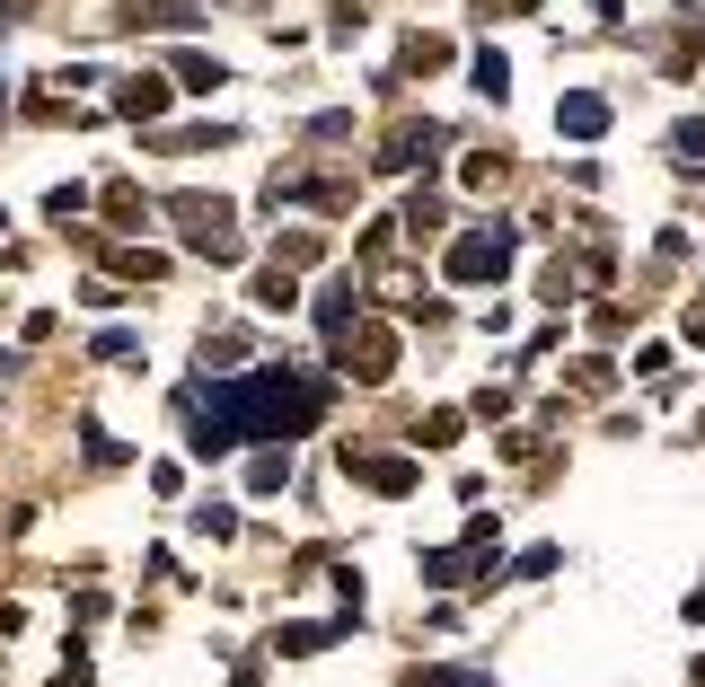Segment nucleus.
Masks as SVG:
<instances>
[{
  "label": "nucleus",
  "mask_w": 705,
  "mask_h": 687,
  "mask_svg": "<svg viewBox=\"0 0 705 687\" xmlns=\"http://www.w3.org/2000/svg\"><path fill=\"white\" fill-rule=\"evenodd\" d=\"M424 581H433V590H459V581H476V572H468L459 547H441V556H424Z\"/></svg>",
  "instance_id": "obj_14"
},
{
  "label": "nucleus",
  "mask_w": 705,
  "mask_h": 687,
  "mask_svg": "<svg viewBox=\"0 0 705 687\" xmlns=\"http://www.w3.org/2000/svg\"><path fill=\"white\" fill-rule=\"evenodd\" d=\"M177 229H186V247L203 265H238L247 256V238L230 229V203H212V195H177Z\"/></svg>",
  "instance_id": "obj_2"
},
{
  "label": "nucleus",
  "mask_w": 705,
  "mask_h": 687,
  "mask_svg": "<svg viewBox=\"0 0 705 687\" xmlns=\"http://www.w3.org/2000/svg\"><path fill=\"white\" fill-rule=\"evenodd\" d=\"M247 300H256V309H300V282H291V265H265V273L247 282Z\"/></svg>",
  "instance_id": "obj_9"
},
{
  "label": "nucleus",
  "mask_w": 705,
  "mask_h": 687,
  "mask_svg": "<svg viewBox=\"0 0 705 687\" xmlns=\"http://www.w3.org/2000/svg\"><path fill=\"white\" fill-rule=\"evenodd\" d=\"M574 388H583V397H608V388H617V370H608V361H574Z\"/></svg>",
  "instance_id": "obj_22"
},
{
  "label": "nucleus",
  "mask_w": 705,
  "mask_h": 687,
  "mask_svg": "<svg viewBox=\"0 0 705 687\" xmlns=\"http://www.w3.org/2000/svg\"><path fill=\"white\" fill-rule=\"evenodd\" d=\"M441 62H450L441 36H406V71H441Z\"/></svg>",
  "instance_id": "obj_17"
},
{
  "label": "nucleus",
  "mask_w": 705,
  "mask_h": 687,
  "mask_svg": "<svg viewBox=\"0 0 705 687\" xmlns=\"http://www.w3.org/2000/svg\"><path fill=\"white\" fill-rule=\"evenodd\" d=\"M441 212H450L441 195H415V203H406V229H415V238H433V229H441Z\"/></svg>",
  "instance_id": "obj_20"
},
{
  "label": "nucleus",
  "mask_w": 705,
  "mask_h": 687,
  "mask_svg": "<svg viewBox=\"0 0 705 687\" xmlns=\"http://www.w3.org/2000/svg\"><path fill=\"white\" fill-rule=\"evenodd\" d=\"M345 467L361 485H379V494H415V467L406 458H370V450H345Z\"/></svg>",
  "instance_id": "obj_6"
},
{
  "label": "nucleus",
  "mask_w": 705,
  "mask_h": 687,
  "mask_svg": "<svg viewBox=\"0 0 705 687\" xmlns=\"http://www.w3.org/2000/svg\"><path fill=\"white\" fill-rule=\"evenodd\" d=\"M221 80H230L221 62H203V53H177V89H195V98H212Z\"/></svg>",
  "instance_id": "obj_13"
},
{
  "label": "nucleus",
  "mask_w": 705,
  "mask_h": 687,
  "mask_svg": "<svg viewBox=\"0 0 705 687\" xmlns=\"http://www.w3.org/2000/svg\"><path fill=\"white\" fill-rule=\"evenodd\" d=\"M195 529H203V538H230V529H238V511H221V502H203V511H195Z\"/></svg>",
  "instance_id": "obj_24"
},
{
  "label": "nucleus",
  "mask_w": 705,
  "mask_h": 687,
  "mask_svg": "<svg viewBox=\"0 0 705 687\" xmlns=\"http://www.w3.org/2000/svg\"><path fill=\"white\" fill-rule=\"evenodd\" d=\"M476 89H485V98H512V62H503V53H476Z\"/></svg>",
  "instance_id": "obj_18"
},
{
  "label": "nucleus",
  "mask_w": 705,
  "mask_h": 687,
  "mask_svg": "<svg viewBox=\"0 0 705 687\" xmlns=\"http://www.w3.org/2000/svg\"><path fill=\"white\" fill-rule=\"evenodd\" d=\"M274 265H291V273H300V265H318V229H291V238H274Z\"/></svg>",
  "instance_id": "obj_16"
},
{
  "label": "nucleus",
  "mask_w": 705,
  "mask_h": 687,
  "mask_svg": "<svg viewBox=\"0 0 705 687\" xmlns=\"http://www.w3.org/2000/svg\"><path fill=\"white\" fill-rule=\"evenodd\" d=\"M671 150H679V168H705V123H679Z\"/></svg>",
  "instance_id": "obj_23"
},
{
  "label": "nucleus",
  "mask_w": 705,
  "mask_h": 687,
  "mask_svg": "<svg viewBox=\"0 0 705 687\" xmlns=\"http://www.w3.org/2000/svg\"><path fill=\"white\" fill-rule=\"evenodd\" d=\"M459 432H468V415H459V406H433V415L415 424V441H424V450H450Z\"/></svg>",
  "instance_id": "obj_11"
},
{
  "label": "nucleus",
  "mask_w": 705,
  "mask_h": 687,
  "mask_svg": "<svg viewBox=\"0 0 705 687\" xmlns=\"http://www.w3.org/2000/svg\"><path fill=\"white\" fill-rule=\"evenodd\" d=\"M336 370L361 379V388H388V379H397V336H388V327H345V336H336Z\"/></svg>",
  "instance_id": "obj_3"
},
{
  "label": "nucleus",
  "mask_w": 705,
  "mask_h": 687,
  "mask_svg": "<svg viewBox=\"0 0 705 687\" xmlns=\"http://www.w3.org/2000/svg\"><path fill=\"white\" fill-rule=\"evenodd\" d=\"M688 344H705V300H697V309H688Z\"/></svg>",
  "instance_id": "obj_25"
},
{
  "label": "nucleus",
  "mask_w": 705,
  "mask_h": 687,
  "mask_svg": "<svg viewBox=\"0 0 705 687\" xmlns=\"http://www.w3.org/2000/svg\"><path fill=\"white\" fill-rule=\"evenodd\" d=\"M282 476H291V458H282V450H265L256 467H247V485H256V494H282Z\"/></svg>",
  "instance_id": "obj_19"
},
{
  "label": "nucleus",
  "mask_w": 705,
  "mask_h": 687,
  "mask_svg": "<svg viewBox=\"0 0 705 687\" xmlns=\"http://www.w3.org/2000/svg\"><path fill=\"white\" fill-rule=\"evenodd\" d=\"M318 327H327V344H336V336L352 327V282H336V291L318 300Z\"/></svg>",
  "instance_id": "obj_15"
},
{
  "label": "nucleus",
  "mask_w": 705,
  "mask_h": 687,
  "mask_svg": "<svg viewBox=\"0 0 705 687\" xmlns=\"http://www.w3.org/2000/svg\"><path fill=\"white\" fill-rule=\"evenodd\" d=\"M327 415V379H300V370H247L212 397L203 432H195V458H221L230 441L265 432V441H291V432H318Z\"/></svg>",
  "instance_id": "obj_1"
},
{
  "label": "nucleus",
  "mask_w": 705,
  "mask_h": 687,
  "mask_svg": "<svg viewBox=\"0 0 705 687\" xmlns=\"http://www.w3.org/2000/svg\"><path fill=\"white\" fill-rule=\"evenodd\" d=\"M27 9H36V0H0V27H9V18H27Z\"/></svg>",
  "instance_id": "obj_26"
},
{
  "label": "nucleus",
  "mask_w": 705,
  "mask_h": 687,
  "mask_svg": "<svg viewBox=\"0 0 705 687\" xmlns=\"http://www.w3.org/2000/svg\"><path fill=\"white\" fill-rule=\"evenodd\" d=\"M529 9H538V0H529Z\"/></svg>",
  "instance_id": "obj_27"
},
{
  "label": "nucleus",
  "mask_w": 705,
  "mask_h": 687,
  "mask_svg": "<svg viewBox=\"0 0 705 687\" xmlns=\"http://www.w3.org/2000/svg\"><path fill=\"white\" fill-rule=\"evenodd\" d=\"M336 635H345V626H282V635H274V653H291V661H309V653H327Z\"/></svg>",
  "instance_id": "obj_12"
},
{
  "label": "nucleus",
  "mask_w": 705,
  "mask_h": 687,
  "mask_svg": "<svg viewBox=\"0 0 705 687\" xmlns=\"http://www.w3.org/2000/svg\"><path fill=\"white\" fill-rule=\"evenodd\" d=\"M107 212H116V229H141V195H132L123 177H116V186H107Z\"/></svg>",
  "instance_id": "obj_21"
},
{
  "label": "nucleus",
  "mask_w": 705,
  "mask_h": 687,
  "mask_svg": "<svg viewBox=\"0 0 705 687\" xmlns=\"http://www.w3.org/2000/svg\"><path fill=\"white\" fill-rule=\"evenodd\" d=\"M503 265H512V229H468V238H450V282H503Z\"/></svg>",
  "instance_id": "obj_4"
},
{
  "label": "nucleus",
  "mask_w": 705,
  "mask_h": 687,
  "mask_svg": "<svg viewBox=\"0 0 705 687\" xmlns=\"http://www.w3.org/2000/svg\"><path fill=\"white\" fill-rule=\"evenodd\" d=\"M556 123H565L574 141H599V132H608V98H590V89H574V98L556 107Z\"/></svg>",
  "instance_id": "obj_7"
},
{
  "label": "nucleus",
  "mask_w": 705,
  "mask_h": 687,
  "mask_svg": "<svg viewBox=\"0 0 705 687\" xmlns=\"http://www.w3.org/2000/svg\"><path fill=\"white\" fill-rule=\"evenodd\" d=\"M116 114H132V123H159V114H168V80H123V89H116Z\"/></svg>",
  "instance_id": "obj_8"
},
{
  "label": "nucleus",
  "mask_w": 705,
  "mask_h": 687,
  "mask_svg": "<svg viewBox=\"0 0 705 687\" xmlns=\"http://www.w3.org/2000/svg\"><path fill=\"white\" fill-rule=\"evenodd\" d=\"M107 265H116V282H168V256H150V247H116Z\"/></svg>",
  "instance_id": "obj_10"
},
{
  "label": "nucleus",
  "mask_w": 705,
  "mask_h": 687,
  "mask_svg": "<svg viewBox=\"0 0 705 687\" xmlns=\"http://www.w3.org/2000/svg\"><path fill=\"white\" fill-rule=\"evenodd\" d=\"M433 150H441V123H397L388 150H379V168H415V159L433 168Z\"/></svg>",
  "instance_id": "obj_5"
}]
</instances>
